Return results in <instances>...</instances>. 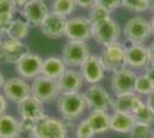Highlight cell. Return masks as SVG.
<instances>
[{"instance_id": "7a4b0ae2", "label": "cell", "mask_w": 154, "mask_h": 138, "mask_svg": "<svg viewBox=\"0 0 154 138\" xmlns=\"http://www.w3.org/2000/svg\"><path fill=\"white\" fill-rule=\"evenodd\" d=\"M121 28L112 17L92 23V38L98 44L108 46L115 43L120 38Z\"/></svg>"}, {"instance_id": "3957f363", "label": "cell", "mask_w": 154, "mask_h": 138, "mask_svg": "<svg viewBox=\"0 0 154 138\" xmlns=\"http://www.w3.org/2000/svg\"><path fill=\"white\" fill-rule=\"evenodd\" d=\"M123 33L125 40L132 44H144L153 35L151 23L145 17L134 16L125 23Z\"/></svg>"}, {"instance_id": "d6a6232c", "label": "cell", "mask_w": 154, "mask_h": 138, "mask_svg": "<svg viewBox=\"0 0 154 138\" xmlns=\"http://www.w3.org/2000/svg\"><path fill=\"white\" fill-rule=\"evenodd\" d=\"M97 5H100L109 12H113L120 7H123V0H97Z\"/></svg>"}, {"instance_id": "7bdbcfd3", "label": "cell", "mask_w": 154, "mask_h": 138, "mask_svg": "<svg viewBox=\"0 0 154 138\" xmlns=\"http://www.w3.org/2000/svg\"><path fill=\"white\" fill-rule=\"evenodd\" d=\"M148 5H149V9L154 11V0H148Z\"/></svg>"}, {"instance_id": "603a6c76", "label": "cell", "mask_w": 154, "mask_h": 138, "mask_svg": "<svg viewBox=\"0 0 154 138\" xmlns=\"http://www.w3.org/2000/svg\"><path fill=\"white\" fill-rule=\"evenodd\" d=\"M21 135V124L12 115H0V138H17Z\"/></svg>"}, {"instance_id": "1f68e13d", "label": "cell", "mask_w": 154, "mask_h": 138, "mask_svg": "<svg viewBox=\"0 0 154 138\" xmlns=\"http://www.w3.org/2000/svg\"><path fill=\"white\" fill-rule=\"evenodd\" d=\"M94 131L89 124V122L85 120H82L76 128V138H93L94 137Z\"/></svg>"}, {"instance_id": "2e32d148", "label": "cell", "mask_w": 154, "mask_h": 138, "mask_svg": "<svg viewBox=\"0 0 154 138\" xmlns=\"http://www.w3.org/2000/svg\"><path fill=\"white\" fill-rule=\"evenodd\" d=\"M137 75L131 69H121L113 72L112 77V90L115 96L135 92V84Z\"/></svg>"}, {"instance_id": "8992f818", "label": "cell", "mask_w": 154, "mask_h": 138, "mask_svg": "<svg viewBox=\"0 0 154 138\" xmlns=\"http://www.w3.org/2000/svg\"><path fill=\"white\" fill-rule=\"evenodd\" d=\"M31 136L32 138H67V127L59 118L46 116L35 124Z\"/></svg>"}, {"instance_id": "4316f807", "label": "cell", "mask_w": 154, "mask_h": 138, "mask_svg": "<svg viewBox=\"0 0 154 138\" xmlns=\"http://www.w3.org/2000/svg\"><path fill=\"white\" fill-rule=\"evenodd\" d=\"M154 91V83L146 74L137 75L135 84V92L139 96H149Z\"/></svg>"}, {"instance_id": "9c48e42d", "label": "cell", "mask_w": 154, "mask_h": 138, "mask_svg": "<svg viewBox=\"0 0 154 138\" xmlns=\"http://www.w3.org/2000/svg\"><path fill=\"white\" fill-rule=\"evenodd\" d=\"M43 59L35 53H26L15 63V70L19 77L24 79H35L42 72Z\"/></svg>"}, {"instance_id": "836d02e7", "label": "cell", "mask_w": 154, "mask_h": 138, "mask_svg": "<svg viewBox=\"0 0 154 138\" xmlns=\"http://www.w3.org/2000/svg\"><path fill=\"white\" fill-rule=\"evenodd\" d=\"M16 7L15 0H0V13H14Z\"/></svg>"}, {"instance_id": "ab89813d", "label": "cell", "mask_w": 154, "mask_h": 138, "mask_svg": "<svg viewBox=\"0 0 154 138\" xmlns=\"http://www.w3.org/2000/svg\"><path fill=\"white\" fill-rule=\"evenodd\" d=\"M15 1H16V5L19 7H23V6H26V4L33 1V0H15Z\"/></svg>"}, {"instance_id": "52a82bcc", "label": "cell", "mask_w": 154, "mask_h": 138, "mask_svg": "<svg viewBox=\"0 0 154 138\" xmlns=\"http://www.w3.org/2000/svg\"><path fill=\"white\" fill-rule=\"evenodd\" d=\"M90 55V48L84 41H71L69 40L62 50V58L66 66L81 67Z\"/></svg>"}, {"instance_id": "b9f144b4", "label": "cell", "mask_w": 154, "mask_h": 138, "mask_svg": "<svg viewBox=\"0 0 154 138\" xmlns=\"http://www.w3.org/2000/svg\"><path fill=\"white\" fill-rule=\"evenodd\" d=\"M149 23H151V28H152V33L154 35V15L152 16V19L149 21Z\"/></svg>"}, {"instance_id": "f35d334b", "label": "cell", "mask_w": 154, "mask_h": 138, "mask_svg": "<svg viewBox=\"0 0 154 138\" xmlns=\"http://www.w3.org/2000/svg\"><path fill=\"white\" fill-rule=\"evenodd\" d=\"M146 104H147L154 111V91L149 94V96H147V100H146Z\"/></svg>"}, {"instance_id": "83f0119b", "label": "cell", "mask_w": 154, "mask_h": 138, "mask_svg": "<svg viewBox=\"0 0 154 138\" xmlns=\"http://www.w3.org/2000/svg\"><path fill=\"white\" fill-rule=\"evenodd\" d=\"M76 7L74 0H53L52 1V12L67 17L70 15Z\"/></svg>"}, {"instance_id": "d4e9b609", "label": "cell", "mask_w": 154, "mask_h": 138, "mask_svg": "<svg viewBox=\"0 0 154 138\" xmlns=\"http://www.w3.org/2000/svg\"><path fill=\"white\" fill-rule=\"evenodd\" d=\"M29 35V24L26 20L16 19L11 22L6 31L7 38H12L16 40H23Z\"/></svg>"}, {"instance_id": "74e56055", "label": "cell", "mask_w": 154, "mask_h": 138, "mask_svg": "<svg viewBox=\"0 0 154 138\" xmlns=\"http://www.w3.org/2000/svg\"><path fill=\"white\" fill-rule=\"evenodd\" d=\"M148 51V59H149V63H154V41L151 43L149 46H147Z\"/></svg>"}, {"instance_id": "9a60e30c", "label": "cell", "mask_w": 154, "mask_h": 138, "mask_svg": "<svg viewBox=\"0 0 154 138\" xmlns=\"http://www.w3.org/2000/svg\"><path fill=\"white\" fill-rule=\"evenodd\" d=\"M68 19L64 17L62 15L50 12L40 24V30L45 35L46 37L52 38V39H59L63 37L66 33V26H67Z\"/></svg>"}, {"instance_id": "4dcf8cb0", "label": "cell", "mask_w": 154, "mask_h": 138, "mask_svg": "<svg viewBox=\"0 0 154 138\" xmlns=\"http://www.w3.org/2000/svg\"><path fill=\"white\" fill-rule=\"evenodd\" d=\"M130 137L131 138H153V127L136 123V125L132 128V130L130 131Z\"/></svg>"}, {"instance_id": "f1b7e54d", "label": "cell", "mask_w": 154, "mask_h": 138, "mask_svg": "<svg viewBox=\"0 0 154 138\" xmlns=\"http://www.w3.org/2000/svg\"><path fill=\"white\" fill-rule=\"evenodd\" d=\"M123 7L135 13H143L149 9L148 0H123Z\"/></svg>"}, {"instance_id": "6da1fadb", "label": "cell", "mask_w": 154, "mask_h": 138, "mask_svg": "<svg viewBox=\"0 0 154 138\" xmlns=\"http://www.w3.org/2000/svg\"><path fill=\"white\" fill-rule=\"evenodd\" d=\"M88 108L84 94L81 92L62 93L58 98V109L60 114L67 121H74L78 118Z\"/></svg>"}, {"instance_id": "60d3db41", "label": "cell", "mask_w": 154, "mask_h": 138, "mask_svg": "<svg viewBox=\"0 0 154 138\" xmlns=\"http://www.w3.org/2000/svg\"><path fill=\"white\" fill-rule=\"evenodd\" d=\"M5 82H6L5 76L2 75V72H0V89H2V87H4V85H5Z\"/></svg>"}, {"instance_id": "5bb4252c", "label": "cell", "mask_w": 154, "mask_h": 138, "mask_svg": "<svg viewBox=\"0 0 154 138\" xmlns=\"http://www.w3.org/2000/svg\"><path fill=\"white\" fill-rule=\"evenodd\" d=\"M123 44L125 48V62L127 66L135 69L146 68L149 65L147 47L143 44H132L128 40Z\"/></svg>"}, {"instance_id": "f546056e", "label": "cell", "mask_w": 154, "mask_h": 138, "mask_svg": "<svg viewBox=\"0 0 154 138\" xmlns=\"http://www.w3.org/2000/svg\"><path fill=\"white\" fill-rule=\"evenodd\" d=\"M110 12L107 11L106 8L101 7L100 5H94L93 7L90 8V12H89V20L91 21V23H96L98 21L105 20L107 17H110Z\"/></svg>"}, {"instance_id": "44dd1931", "label": "cell", "mask_w": 154, "mask_h": 138, "mask_svg": "<svg viewBox=\"0 0 154 138\" xmlns=\"http://www.w3.org/2000/svg\"><path fill=\"white\" fill-rule=\"evenodd\" d=\"M136 125V120L130 113L114 112L110 115V130L119 133H130Z\"/></svg>"}, {"instance_id": "e575fe53", "label": "cell", "mask_w": 154, "mask_h": 138, "mask_svg": "<svg viewBox=\"0 0 154 138\" xmlns=\"http://www.w3.org/2000/svg\"><path fill=\"white\" fill-rule=\"evenodd\" d=\"M76 6L85 9H90L91 7H93L97 4V0H74Z\"/></svg>"}, {"instance_id": "5b68a950", "label": "cell", "mask_w": 154, "mask_h": 138, "mask_svg": "<svg viewBox=\"0 0 154 138\" xmlns=\"http://www.w3.org/2000/svg\"><path fill=\"white\" fill-rule=\"evenodd\" d=\"M60 89L57 79L47 78L45 76L39 75L38 77L32 81L31 84V96L38 99L43 104L51 103L59 98Z\"/></svg>"}, {"instance_id": "ac0fdd59", "label": "cell", "mask_w": 154, "mask_h": 138, "mask_svg": "<svg viewBox=\"0 0 154 138\" xmlns=\"http://www.w3.org/2000/svg\"><path fill=\"white\" fill-rule=\"evenodd\" d=\"M50 13L44 0H33L22 7V15L29 26H40Z\"/></svg>"}, {"instance_id": "484cf974", "label": "cell", "mask_w": 154, "mask_h": 138, "mask_svg": "<svg viewBox=\"0 0 154 138\" xmlns=\"http://www.w3.org/2000/svg\"><path fill=\"white\" fill-rule=\"evenodd\" d=\"M134 118L136 120V123L144 125H153L154 123V111L149 106L144 103L143 105L132 113Z\"/></svg>"}, {"instance_id": "d6986e66", "label": "cell", "mask_w": 154, "mask_h": 138, "mask_svg": "<svg viewBox=\"0 0 154 138\" xmlns=\"http://www.w3.org/2000/svg\"><path fill=\"white\" fill-rule=\"evenodd\" d=\"M83 82L84 79L81 72H77L75 69H66L58 79L60 93L79 92L81 87L83 86Z\"/></svg>"}, {"instance_id": "ee69618b", "label": "cell", "mask_w": 154, "mask_h": 138, "mask_svg": "<svg viewBox=\"0 0 154 138\" xmlns=\"http://www.w3.org/2000/svg\"><path fill=\"white\" fill-rule=\"evenodd\" d=\"M1 41H2V40H1V36H0V44H1Z\"/></svg>"}, {"instance_id": "e0dca14e", "label": "cell", "mask_w": 154, "mask_h": 138, "mask_svg": "<svg viewBox=\"0 0 154 138\" xmlns=\"http://www.w3.org/2000/svg\"><path fill=\"white\" fill-rule=\"evenodd\" d=\"M81 74L83 79L89 84H97L105 77V68H103L101 60L99 57L90 54L88 59L83 62V65L79 67Z\"/></svg>"}, {"instance_id": "ffe728a7", "label": "cell", "mask_w": 154, "mask_h": 138, "mask_svg": "<svg viewBox=\"0 0 154 138\" xmlns=\"http://www.w3.org/2000/svg\"><path fill=\"white\" fill-rule=\"evenodd\" d=\"M143 104H144V101L140 99L139 94H137L136 92H132V93H125V94H121V96H116V98L113 100L112 108H113L114 112L132 114Z\"/></svg>"}, {"instance_id": "277c9868", "label": "cell", "mask_w": 154, "mask_h": 138, "mask_svg": "<svg viewBox=\"0 0 154 138\" xmlns=\"http://www.w3.org/2000/svg\"><path fill=\"white\" fill-rule=\"evenodd\" d=\"M101 60L105 70L115 72L127 68L125 62V48L120 41H115L108 46H105L101 55Z\"/></svg>"}, {"instance_id": "4fadbf2b", "label": "cell", "mask_w": 154, "mask_h": 138, "mask_svg": "<svg viewBox=\"0 0 154 138\" xmlns=\"http://www.w3.org/2000/svg\"><path fill=\"white\" fill-rule=\"evenodd\" d=\"M43 105L44 104L42 101L30 96L17 104V113L21 116V120L36 124L38 121L46 118L45 109Z\"/></svg>"}, {"instance_id": "8d00e7d4", "label": "cell", "mask_w": 154, "mask_h": 138, "mask_svg": "<svg viewBox=\"0 0 154 138\" xmlns=\"http://www.w3.org/2000/svg\"><path fill=\"white\" fill-rule=\"evenodd\" d=\"M145 74L147 75L148 77L151 78V81H152V82L154 83V63H149V65L146 67Z\"/></svg>"}, {"instance_id": "cb8c5ba5", "label": "cell", "mask_w": 154, "mask_h": 138, "mask_svg": "<svg viewBox=\"0 0 154 138\" xmlns=\"http://www.w3.org/2000/svg\"><path fill=\"white\" fill-rule=\"evenodd\" d=\"M94 133H103L110 130V115L105 111H91L86 118Z\"/></svg>"}, {"instance_id": "ba28073f", "label": "cell", "mask_w": 154, "mask_h": 138, "mask_svg": "<svg viewBox=\"0 0 154 138\" xmlns=\"http://www.w3.org/2000/svg\"><path fill=\"white\" fill-rule=\"evenodd\" d=\"M64 36L71 41H84L92 38V23L89 17H74L67 22Z\"/></svg>"}, {"instance_id": "d590c367", "label": "cell", "mask_w": 154, "mask_h": 138, "mask_svg": "<svg viewBox=\"0 0 154 138\" xmlns=\"http://www.w3.org/2000/svg\"><path fill=\"white\" fill-rule=\"evenodd\" d=\"M7 109V98L5 97V94L0 93V115L5 114Z\"/></svg>"}, {"instance_id": "30bf717a", "label": "cell", "mask_w": 154, "mask_h": 138, "mask_svg": "<svg viewBox=\"0 0 154 138\" xmlns=\"http://www.w3.org/2000/svg\"><path fill=\"white\" fill-rule=\"evenodd\" d=\"M83 94L85 101H86V106L91 111H105V112H107L112 107L113 99L110 98L109 93L103 86L92 84Z\"/></svg>"}, {"instance_id": "7402d4cb", "label": "cell", "mask_w": 154, "mask_h": 138, "mask_svg": "<svg viewBox=\"0 0 154 138\" xmlns=\"http://www.w3.org/2000/svg\"><path fill=\"white\" fill-rule=\"evenodd\" d=\"M66 63L63 60L59 57H48L45 60H43V66H42V72L40 75L45 76L47 78L57 79L64 72Z\"/></svg>"}, {"instance_id": "8fae6325", "label": "cell", "mask_w": 154, "mask_h": 138, "mask_svg": "<svg viewBox=\"0 0 154 138\" xmlns=\"http://www.w3.org/2000/svg\"><path fill=\"white\" fill-rule=\"evenodd\" d=\"M26 53H29V47L22 40L7 38L0 44V63L15 65Z\"/></svg>"}, {"instance_id": "f6af8a7d", "label": "cell", "mask_w": 154, "mask_h": 138, "mask_svg": "<svg viewBox=\"0 0 154 138\" xmlns=\"http://www.w3.org/2000/svg\"><path fill=\"white\" fill-rule=\"evenodd\" d=\"M153 138H154V128H153Z\"/></svg>"}, {"instance_id": "7c38bea8", "label": "cell", "mask_w": 154, "mask_h": 138, "mask_svg": "<svg viewBox=\"0 0 154 138\" xmlns=\"http://www.w3.org/2000/svg\"><path fill=\"white\" fill-rule=\"evenodd\" d=\"M2 90L5 97L15 104H19L31 96V85L21 77H12L7 79Z\"/></svg>"}]
</instances>
